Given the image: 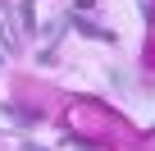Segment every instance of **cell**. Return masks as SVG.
Wrapping results in <instances>:
<instances>
[{"label":"cell","mask_w":155,"mask_h":151,"mask_svg":"<svg viewBox=\"0 0 155 151\" xmlns=\"http://www.w3.org/2000/svg\"><path fill=\"white\" fill-rule=\"evenodd\" d=\"M23 151H46V146H23Z\"/></svg>","instance_id":"obj_4"},{"label":"cell","mask_w":155,"mask_h":151,"mask_svg":"<svg viewBox=\"0 0 155 151\" xmlns=\"http://www.w3.org/2000/svg\"><path fill=\"white\" fill-rule=\"evenodd\" d=\"M18 28H23V37H37V9H32V0H18Z\"/></svg>","instance_id":"obj_1"},{"label":"cell","mask_w":155,"mask_h":151,"mask_svg":"<svg viewBox=\"0 0 155 151\" xmlns=\"http://www.w3.org/2000/svg\"><path fill=\"white\" fill-rule=\"evenodd\" d=\"M0 41H5V50H14V46H18V28H14L9 9H0Z\"/></svg>","instance_id":"obj_2"},{"label":"cell","mask_w":155,"mask_h":151,"mask_svg":"<svg viewBox=\"0 0 155 151\" xmlns=\"http://www.w3.org/2000/svg\"><path fill=\"white\" fill-rule=\"evenodd\" d=\"M73 28L82 32V37H91V41H114V37H110L105 28H96V23H87V19H78V14H73Z\"/></svg>","instance_id":"obj_3"}]
</instances>
